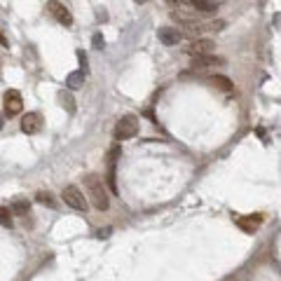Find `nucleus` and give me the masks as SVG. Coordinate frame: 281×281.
Here are the masks:
<instances>
[{
	"label": "nucleus",
	"instance_id": "nucleus-1",
	"mask_svg": "<svg viewBox=\"0 0 281 281\" xmlns=\"http://www.w3.org/2000/svg\"><path fill=\"white\" fill-rule=\"evenodd\" d=\"M85 187H87V194H89V199H92V204L96 206L98 211H106L108 206H110V199H108L103 178L96 176V174L85 176Z\"/></svg>",
	"mask_w": 281,
	"mask_h": 281
},
{
	"label": "nucleus",
	"instance_id": "nucleus-2",
	"mask_svg": "<svg viewBox=\"0 0 281 281\" xmlns=\"http://www.w3.org/2000/svg\"><path fill=\"white\" fill-rule=\"evenodd\" d=\"M115 138L117 141H126V138H134L136 134H138V120H136L134 115H126L122 117L120 122L115 125Z\"/></svg>",
	"mask_w": 281,
	"mask_h": 281
},
{
	"label": "nucleus",
	"instance_id": "nucleus-3",
	"mask_svg": "<svg viewBox=\"0 0 281 281\" xmlns=\"http://www.w3.org/2000/svg\"><path fill=\"white\" fill-rule=\"evenodd\" d=\"M61 197H63V202H66L70 209H75V211H87V199H85V194L80 192V187H75V185H66Z\"/></svg>",
	"mask_w": 281,
	"mask_h": 281
},
{
	"label": "nucleus",
	"instance_id": "nucleus-4",
	"mask_svg": "<svg viewBox=\"0 0 281 281\" xmlns=\"http://www.w3.org/2000/svg\"><path fill=\"white\" fill-rule=\"evenodd\" d=\"M2 108H5V115L7 117H14L21 113V108H24V98L17 89H7L5 92V96H2Z\"/></svg>",
	"mask_w": 281,
	"mask_h": 281
},
{
	"label": "nucleus",
	"instance_id": "nucleus-5",
	"mask_svg": "<svg viewBox=\"0 0 281 281\" xmlns=\"http://www.w3.org/2000/svg\"><path fill=\"white\" fill-rule=\"evenodd\" d=\"M47 10L49 14L59 21V24H63V26H70L73 24V17H70V12L66 10V5H61L59 0H49L47 2Z\"/></svg>",
	"mask_w": 281,
	"mask_h": 281
},
{
	"label": "nucleus",
	"instance_id": "nucleus-6",
	"mask_svg": "<svg viewBox=\"0 0 281 281\" xmlns=\"http://www.w3.org/2000/svg\"><path fill=\"white\" fill-rule=\"evenodd\" d=\"M214 42H211V40H206V38H197V40H192V42H190V47L185 49V52H187V54H190V57H202V54H211V52H214Z\"/></svg>",
	"mask_w": 281,
	"mask_h": 281
},
{
	"label": "nucleus",
	"instance_id": "nucleus-7",
	"mask_svg": "<svg viewBox=\"0 0 281 281\" xmlns=\"http://www.w3.org/2000/svg\"><path fill=\"white\" fill-rule=\"evenodd\" d=\"M40 129H42V115L40 113H29V115H24L21 120V131L24 134H38Z\"/></svg>",
	"mask_w": 281,
	"mask_h": 281
},
{
	"label": "nucleus",
	"instance_id": "nucleus-8",
	"mask_svg": "<svg viewBox=\"0 0 281 281\" xmlns=\"http://www.w3.org/2000/svg\"><path fill=\"white\" fill-rule=\"evenodd\" d=\"M262 223V214H251V216H239L237 218V227H242L244 232H255Z\"/></svg>",
	"mask_w": 281,
	"mask_h": 281
},
{
	"label": "nucleus",
	"instance_id": "nucleus-9",
	"mask_svg": "<svg viewBox=\"0 0 281 281\" xmlns=\"http://www.w3.org/2000/svg\"><path fill=\"white\" fill-rule=\"evenodd\" d=\"M211 66H223V61L218 57H214V52L211 54H202V57H192V68L197 70H204V68H211Z\"/></svg>",
	"mask_w": 281,
	"mask_h": 281
},
{
	"label": "nucleus",
	"instance_id": "nucleus-10",
	"mask_svg": "<svg viewBox=\"0 0 281 281\" xmlns=\"http://www.w3.org/2000/svg\"><path fill=\"white\" fill-rule=\"evenodd\" d=\"M159 40L171 47V45H178V42L183 40V33L178 29H169V26H166V29H159Z\"/></svg>",
	"mask_w": 281,
	"mask_h": 281
},
{
	"label": "nucleus",
	"instance_id": "nucleus-11",
	"mask_svg": "<svg viewBox=\"0 0 281 281\" xmlns=\"http://www.w3.org/2000/svg\"><path fill=\"white\" fill-rule=\"evenodd\" d=\"M85 70H75V73H68L66 75V87L68 89H80L85 85Z\"/></svg>",
	"mask_w": 281,
	"mask_h": 281
},
{
	"label": "nucleus",
	"instance_id": "nucleus-12",
	"mask_svg": "<svg viewBox=\"0 0 281 281\" xmlns=\"http://www.w3.org/2000/svg\"><path fill=\"white\" fill-rule=\"evenodd\" d=\"M59 103H61V108H63V110H66V113H70V115H73V113H75V98L70 96V94H68L66 89H61V92H59Z\"/></svg>",
	"mask_w": 281,
	"mask_h": 281
},
{
	"label": "nucleus",
	"instance_id": "nucleus-13",
	"mask_svg": "<svg viewBox=\"0 0 281 281\" xmlns=\"http://www.w3.org/2000/svg\"><path fill=\"white\" fill-rule=\"evenodd\" d=\"M190 2V7L197 12H202V14H209V12L216 10V2L214 0H187Z\"/></svg>",
	"mask_w": 281,
	"mask_h": 281
},
{
	"label": "nucleus",
	"instance_id": "nucleus-14",
	"mask_svg": "<svg viewBox=\"0 0 281 281\" xmlns=\"http://www.w3.org/2000/svg\"><path fill=\"white\" fill-rule=\"evenodd\" d=\"M211 85H214L216 89L225 92V94H230V92H232V82H230L227 78H223V75H216V78H211Z\"/></svg>",
	"mask_w": 281,
	"mask_h": 281
},
{
	"label": "nucleus",
	"instance_id": "nucleus-15",
	"mask_svg": "<svg viewBox=\"0 0 281 281\" xmlns=\"http://www.w3.org/2000/svg\"><path fill=\"white\" fill-rule=\"evenodd\" d=\"M12 214H14V216H29V214H31L29 202H24V199H17V202H12Z\"/></svg>",
	"mask_w": 281,
	"mask_h": 281
},
{
	"label": "nucleus",
	"instance_id": "nucleus-16",
	"mask_svg": "<svg viewBox=\"0 0 281 281\" xmlns=\"http://www.w3.org/2000/svg\"><path fill=\"white\" fill-rule=\"evenodd\" d=\"M110 192L117 194V181H115V162H108V178H106Z\"/></svg>",
	"mask_w": 281,
	"mask_h": 281
},
{
	"label": "nucleus",
	"instance_id": "nucleus-17",
	"mask_svg": "<svg viewBox=\"0 0 281 281\" xmlns=\"http://www.w3.org/2000/svg\"><path fill=\"white\" fill-rule=\"evenodd\" d=\"M0 225L2 227H12V209H2L0 206Z\"/></svg>",
	"mask_w": 281,
	"mask_h": 281
},
{
	"label": "nucleus",
	"instance_id": "nucleus-18",
	"mask_svg": "<svg viewBox=\"0 0 281 281\" xmlns=\"http://www.w3.org/2000/svg\"><path fill=\"white\" fill-rule=\"evenodd\" d=\"M35 199H38L40 204H45V206H52V209L57 206V202H54V197H52L49 192H38V194H35Z\"/></svg>",
	"mask_w": 281,
	"mask_h": 281
},
{
	"label": "nucleus",
	"instance_id": "nucleus-19",
	"mask_svg": "<svg viewBox=\"0 0 281 281\" xmlns=\"http://www.w3.org/2000/svg\"><path fill=\"white\" fill-rule=\"evenodd\" d=\"M92 45H94L96 49H103V47H106V40H103V35H101V33H96V35L92 38Z\"/></svg>",
	"mask_w": 281,
	"mask_h": 281
},
{
	"label": "nucleus",
	"instance_id": "nucleus-20",
	"mask_svg": "<svg viewBox=\"0 0 281 281\" xmlns=\"http://www.w3.org/2000/svg\"><path fill=\"white\" fill-rule=\"evenodd\" d=\"M78 59H80V66H82V70L87 73V63H89V59H87V54H85V49H78Z\"/></svg>",
	"mask_w": 281,
	"mask_h": 281
},
{
	"label": "nucleus",
	"instance_id": "nucleus-21",
	"mask_svg": "<svg viewBox=\"0 0 281 281\" xmlns=\"http://www.w3.org/2000/svg\"><path fill=\"white\" fill-rule=\"evenodd\" d=\"M117 157H120V148H113L110 155H108V162H117Z\"/></svg>",
	"mask_w": 281,
	"mask_h": 281
},
{
	"label": "nucleus",
	"instance_id": "nucleus-22",
	"mask_svg": "<svg viewBox=\"0 0 281 281\" xmlns=\"http://www.w3.org/2000/svg\"><path fill=\"white\" fill-rule=\"evenodd\" d=\"M108 234H110V230H108V227H106V230H98V237H101V239H106Z\"/></svg>",
	"mask_w": 281,
	"mask_h": 281
},
{
	"label": "nucleus",
	"instance_id": "nucleus-23",
	"mask_svg": "<svg viewBox=\"0 0 281 281\" xmlns=\"http://www.w3.org/2000/svg\"><path fill=\"white\" fill-rule=\"evenodd\" d=\"M96 17H98V19H101V21H106V19H108V14H106V12H101V10H98V14H96Z\"/></svg>",
	"mask_w": 281,
	"mask_h": 281
},
{
	"label": "nucleus",
	"instance_id": "nucleus-24",
	"mask_svg": "<svg viewBox=\"0 0 281 281\" xmlns=\"http://www.w3.org/2000/svg\"><path fill=\"white\" fill-rule=\"evenodd\" d=\"M136 2H148V0H136Z\"/></svg>",
	"mask_w": 281,
	"mask_h": 281
}]
</instances>
